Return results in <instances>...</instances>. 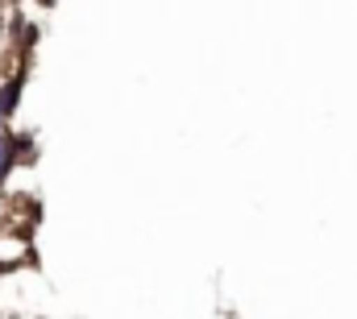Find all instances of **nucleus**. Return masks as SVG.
<instances>
[{"instance_id":"nucleus-3","label":"nucleus","mask_w":357,"mask_h":319,"mask_svg":"<svg viewBox=\"0 0 357 319\" xmlns=\"http://www.w3.org/2000/svg\"><path fill=\"white\" fill-rule=\"evenodd\" d=\"M17 29H21V46H33L38 42V25L33 21H17Z\"/></svg>"},{"instance_id":"nucleus-4","label":"nucleus","mask_w":357,"mask_h":319,"mask_svg":"<svg viewBox=\"0 0 357 319\" xmlns=\"http://www.w3.org/2000/svg\"><path fill=\"white\" fill-rule=\"evenodd\" d=\"M4 116H8V112H4V104H0V129H4Z\"/></svg>"},{"instance_id":"nucleus-5","label":"nucleus","mask_w":357,"mask_h":319,"mask_svg":"<svg viewBox=\"0 0 357 319\" xmlns=\"http://www.w3.org/2000/svg\"><path fill=\"white\" fill-rule=\"evenodd\" d=\"M0 38H4V17H0Z\"/></svg>"},{"instance_id":"nucleus-1","label":"nucleus","mask_w":357,"mask_h":319,"mask_svg":"<svg viewBox=\"0 0 357 319\" xmlns=\"http://www.w3.org/2000/svg\"><path fill=\"white\" fill-rule=\"evenodd\" d=\"M17 166V146H13V133H4L0 129V182H4V174Z\"/></svg>"},{"instance_id":"nucleus-6","label":"nucleus","mask_w":357,"mask_h":319,"mask_svg":"<svg viewBox=\"0 0 357 319\" xmlns=\"http://www.w3.org/2000/svg\"><path fill=\"white\" fill-rule=\"evenodd\" d=\"M42 4H54V0H42Z\"/></svg>"},{"instance_id":"nucleus-2","label":"nucleus","mask_w":357,"mask_h":319,"mask_svg":"<svg viewBox=\"0 0 357 319\" xmlns=\"http://www.w3.org/2000/svg\"><path fill=\"white\" fill-rule=\"evenodd\" d=\"M21 71H17V75H13V79L4 83V87H0V104H4V112H17V100H21Z\"/></svg>"}]
</instances>
